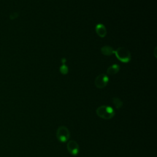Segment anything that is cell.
<instances>
[{
	"label": "cell",
	"mask_w": 157,
	"mask_h": 157,
	"mask_svg": "<svg viewBox=\"0 0 157 157\" xmlns=\"http://www.w3.org/2000/svg\"><path fill=\"white\" fill-rule=\"evenodd\" d=\"M117 58L124 63H129L131 59V54L129 50L124 47H120L114 51Z\"/></svg>",
	"instance_id": "6da1fadb"
},
{
	"label": "cell",
	"mask_w": 157,
	"mask_h": 157,
	"mask_svg": "<svg viewBox=\"0 0 157 157\" xmlns=\"http://www.w3.org/2000/svg\"><path fill=\"white\" fill-rule=\"evenodd\" d=\"M96 114L102 119L109 120L112 118L115 115L114 110L110 106L101 105L96 109Z\"/></svg>",
	"instance_id": "7a4b0ae2"
},
{
	"label": "cell",
	"mask_w": 157,
	"mask_h": 157,
	"mask_svg": "<svg viewBox=\"0 0 157 157\" xmlns=\"http://www.w3.org/2000/svg\"><path fill=\"white\" fill-rule=\"evenodd\" d=\"M56 135L59 141L61 142H66L70 137V132L67 127L61 126L57 129Z\"/></svg>",
	"instance_id": "3957f363"
},
{
	"label": "cell",
	"mask_w": 157,
	"mask_h": 157,
	"mask_svg": "<svg viewBox=\"0 0 157 157\" xmlns=\"http://www.w3.org/2000/svg\"><path fill=\"white\" fill-rule=\"evenodd\" d=\"M109 77L106 74H101L98 75L94 80V85L98 88H103L105 87L109 82Z\"/></svg>",
	"instance_id": "277c9868"
},
{
	"label": "cell",
	"mask_w": 157,
	"mask_h": 157,
	"mask_svg": "<svg viewBox=\"0 0 157 157\" xmlns=\"http://www.w3.org/2000/svg\"><path fill=\"white\" fill-rule=\"evenodd\" d=\"M67 149L71 155H77L79 151V145L77 142L71 140L67 144Z\"/></svg>",
	"instance_id": "5b68a950"
},
{
	"label": "cell",
	"mask_w": 157,
	"mask_h": 157,
	"mask_svg": "<svg viewBox=\"0 0 157 157\" xmlns=\"http://www.w3.org/2000/svg\"><path fill=\"white\" fill-rule=\"evenodd\" d=\"M97 34L100 37H104L107 34V29L103 24L99 23L96 26L95 28Z\"/></svg>",
	"instance_id": "8992f818"
},
{
	"label": "cell",
	"mask_w": 157,
	"mask_h": 157,
	"mask_svg": "<svg viewBox=\"0 0 157 157\" xmlns=\"http://www.w3.org/2000/svg\"><path fill=\"white\" fill-rule=\"evenodd\" d=\"M119 71H120L119 65L117 64H114L108 67V69H107V73L109 75H113L117 73H118Z\"/></svg>",
	"instance_id": "52a82bcc"
},
{
	"label": "cell",
	"mask_w": 157,
	"mask_h": 157,
	"mask_svg": "<svg viewBox=\"0 0 157 157\" xmlns=\"http://www.w3.org/2000/svg\"><path fill=\"white\" fill-rule=\"evenodd\" d=\"M113 48L109 45H105L101 48V53L105 56H110L114 53Z\"/></svg>",
	"instance_id": "ba28073f"
},
{
	"label": "cell",
	"mask_w": 157,
	"mask_h": 157,
	"mask_svg": "<svg viewBox=\"0 0 157 157\" xmlns=\"http://www.w3.org/2000/svg\"><path fill=\"white\" fill-rule=\"evenodd\" d=\"M112 102H113L115 107L117 109H120L122 107L123 104V102L121 101V100L120 98H113Z\"/></svg>",
	"instance_id": "9c48e42d"
},
{
	"label": "cell",
	"mask_w": 157,
	"mask_h": 157,
	"mask_svg": "<svg viewBox=\"0 0 157 157\" xmlns=\"http://www.w3.org/2000/svg\"><path fill=\"white\" fill-rule=\"evenodd\" d=\"M59 71H60V72H61L62 74L66 75V74H67V72H68V67H67L66 65L63 64V65L60 67V68H59Z\"/></svg>",
	"instance_id": "30bf717a"
},
{
	"label": "cell",
	"mask_w": 157,
	"mask_h": 157,
	"mask_svg": "<svg viewBox=\"0 0 157 157\" xmlns=\"http://www.w3.org/2000/svg\"><path fill=\"white\" fill-rule=\"evenodd\" d=\"M18 15H19V14L17 12H12L9 15V18L10 20H14V19L18 18Z\"/></svg>",
	"instance_id": "8fae6325"
},
{
	"label": "cell",
	"mask_w": 157,
	"mask_h": 157,
	"mask_svg": "<svg viewBox=\"0 0 157 157\" xmlns=\"http://www.w3.org/2000/svg\"><path fill=\"white\" fill-rule=\"evenodd\" d=\"M156 50H157V47H156L155 48V50H154V55H155V57L156 58H157V55H156Z\"/></svg>",
	"instance_id": "7c38bea8"
},
{
	"label": "cell",
	"mask_w": 157,
	"mask_h": 157,
	"mask_svg": "<svg viewBox=\"0 0 157 157\" xmlns=\"http://www.w3.org/2000/svg\"><path fill=\"white\" fill-rule=\"evenodd\" d=\"M65 63H66V59L65 58H63L62 59V63H63V64H65Z\"/></svg>",
	"instance_id": "4fadbf2b"
}]
</instances>
